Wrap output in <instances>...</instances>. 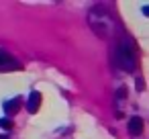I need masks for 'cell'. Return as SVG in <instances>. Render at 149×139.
<instances>
[{"label":"cell","mask_w":149,"mask_h":139,"mask_svg":"<svg viewBox=\"0 0 149 139\" xmlns=\"http://www.w3.org/2000/svg\"><path fill=\"white\" fill-rule=\"evenodd\" d=\"M116 61L125 68V70H133V45L131 41H120L118 51H116Z\"/></svg>","instance_id":"1"},{"label":"cell","mask_w":149,"mask_h":139,"mask_svg":"<svg viewBox=\"0 0 149 139\" xmlns=\"http://www.w3.org/2000/svg\"><path fill=\"white\" fill-rule=\"evenodd\" d=\"M19 64L13 59V57H8L6 53H2L0 51V70H15Z\"/></svg>","instance_id":"2"},{"label":"cell","mask_w":149,"mask_h":139,"mask_svg":"<svg viewBox=\"0 0 149 139\" xmlns=\"http://www.w3.org/2000/svg\"><path fill=\"white\" fill-rule=\"evenodd\" d=\"M129 131H131V133H135V135H139V133L143 131V121H141L139 117H133V119H131V123H129Z\"/></svg>","instance_id":"3"},{"label":"cell","mask_w":149,"mask_h":139,"mask_svg":"<svg viewBox=\"0 0 149 139\" xmlns=\"http://www.w3.org/2000/svg\"><path fill=\"white\" fill-rule=\"evenodd\" d=\"M39 98H41V96H39V92H33V94H31V106H29L31 110H35V108L39 106Z\"/></svg>","instance_id":"4"}]
</instances>
